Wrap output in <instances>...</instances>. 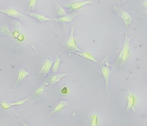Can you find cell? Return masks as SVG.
<instances>
[{
  "instance_id": "obj_1",
  "label": "cell",
  "mask_w": 147,
  "mask_h": 126,
  "mask_svg": "<svg viewBox=\"0 0 147 126\" xmlns=\"http://www.w3.org/2000/svg\"><path fill=\"white\" fill-rule=\"evenodd\" d=\"M133 37H129L127 36V32L125 35L124 42L123 48L119 53L118 57L117 58L113 65L114 68L122 69L123 66L129 58V56L130 42L131 41Z\"/></svg>"
},
{
  "instance_id": "obj_4",
  "label": "cell",
  "mask_w": 147,
  "mask_h": 126,
  "mask_svg": "<svg viewBox=\"0 0 147 126\" xmlns=\"http://www.w3.org/2000/svg\"><path fill=\"white\" fill-rule=\"evenodd\" d=\"M100 67L102 73L103 78L105 80V91L107 93V97H108V87H109V78L111 72L107 66H105L103 64L102 62L99 63Z\"/></svg>"
},
{
  "instance_id": "obj_13",
  "label": "cell",
  "mask_w": 147,
  "mask_h": 126,
  "mask_svg": "<svg viewBox=\"0 0 147 126\" xmlns=\"http://www.w3.org/2000/svg\"><path fill=\"white\" fill-rule=\"evenodd\" d=\"M67 74L66 73L59 74H54L53 76H51L49 80L50 84L51 85H54L58 83L61 80V79L63 78V77L67 76Z\"/></svg>"
},
{
  "instance_id": "obj_16",
  "label": "cell",
  "mask_w": 147,
  "mask_h": 126,
  "mask_svg": "<svg viewBox=\"0 0 147 126\" xmlns=\"http://www.w3.org/2000/svg\"><path fill=\"white\" fill-rule=\"evenodd\" d=\"M1 33L4 36H7L10 38L13 39L12 33L9 30V27L8 25L7 24H5L2 26L1 29Z\"/></svg>"
},
{
  "instance_id": "obj_20",
  "label": "cell",
  "mask_w": 147,
  "mask_h": 126,
  "mask_svg": "<svg viewBox=\"0 0 147 126\" xmlns=\"http://www.w3.org/2000/svg\"><path fill=\"white\" fill-rule=\"evenodd\" d=\"M38 0H30V3L27 8V11H32L35 10Z\"/></svg>"
},
{
  "instance_id": "obj_17",
  "label": "cell",
  "mask_w": 147,
  "mask_h": 126,
  "mask_svg": "<svg viewBox=\"0 0 147 126\" xmlns=\"http://www.w3.org/2000/svg\"><path fill=\"white\" fill-rule=\"evenodd\" d=\"M61 61V59L57 56V57H56V59L55 63L52 65V67H51V68H52V72L53 73H56L58 71Z\"/></svg>"
},
{
  "instance_id": "obj_19",
  "label": "cell",
  "mask_w": 147,
  "mask_h": 126,
  "mask_svg": "<svg viewBox=\"0 0 147 126\" xmlns=\"http://www.w3.org/2000/svg\"><path fill=\"white\" fill-rule=\"evenodd\" d=\"M56 13L57 16L59 17H63V16L67 15V13L64 11V9L59 5H57V7Z\"/></svg>"
},
{
  "instance_id": "obj_21",
  "label": "cell",
  "mask_w": 147,
  "mask_h": 126,
  "mask_svg": "<svg viewBox=\"0 0 147 126\" xmlns=\"http://www.w3.org/2000/svg\"><path fill=\"white\" fill-rule=\"evenodd\" d=\"M91 126H98V111L92 117Z\"/></svg>"
},
{
  "instance_id": "obj_10",
  "label": "cell",
  "mask_w": 147,
  "mask_h": 126,
  "mask_svg": "<svg viewBox=\"0 0 147 126\" xmlns=\"http://www.w3.org/2000/svg\"><path fill=\"white\" fill-rule=\"evenodd\" d=\"M30 97L26 98L25 99L18 102H14V103H7V102H3L1 103L0 104L1 105L2 107L5 109H8L11 107L13 106H17V105H21L24 104L26 102H27V100L30 99Z\"/></svg>"
},
{
  "instance_id": "obj_7",
  "label": "cell",
  "mask_w": 147,
  "mask_h": 126,
  "mask_svg": "<svg viewBox=\"0 0 147 126\" xmlns=\"http://www.w3.org/2000/svg\"><path fill=\"white\" fill-rule=\"evenodd\" d=\"M0 12L2 13L8 17L16 18H22L25 17V16L17 10L12 8L7 9H0Z\"/></svg>"
},
{
  "instance_id": "obj_29",
  "label": "cell",
  "mask_w": 147,
  "mask_h": 126,
  "mask_svg": "<svg viewBox=\"0 0 147 126\" xmlns=\"http://www.w3.org/2000/svg\"><path fill=\"white\" fill-rule=\"evenodd\" d=\"M0 100H1V99H0Z\"/></svg>"
},
{
  "instance_id": "obj_3",
  "label": "cell",
  "mask_w": 147,
  "mask_h": 126,
  "mask_svg": "<svg viewBox=\"0 0 147 126\" xmlns=\"http://www.w3.org/2000/svg\"><path fill=\"white\" fill-rule=\"evenodd\" d=\"M113 7L114 11L118 14L119 17L121 18L125 26L127 27L129 25H131L132 21L131 16L126 12L123 9L120 8L119 6L117 7L114 6Z\"/></svg>"
},
{
  "instance_id": "obj_26",
  "label": "cell",
  "mask_w": 147,
  "mask_h": 126,
  "mask_svg": "<svg viewBox=\"0 0 147 126\" xmlns=\"http://www.w3.org/2000/svg\"><path fill=\"white\" fill-rule=\"evenodd\" d=\"M62 92L63 94H66L68 92L67 88V87H64L62 89L61 91Z\"/></svg>"
},
{
  "instance_id": "obj_5",
  "label": "cell",
  "mask_w": 147,
  "mask_h": 126,
  "mask_svg": "<svg viewBox=\"0 0 147 126\" xmlns=\"http://www.w3.org/2000/svg\"><path fill=\"white\" fill-rule=\"evenodd\" d=\"M92 3H93V2L91 0H88L82 2H75L72 4H67L64 5V6L69 10V12H72L76 10H79L86 5H90Z\"/></svg>"
},
{
  "instance_id": "obj_11",
  "label": "cell",
  "mask_w": 147,
  "mask_h": 126,
  "mask_svg": "<svg viewBox=\"0 0 147 126\" xmlns=\"http://www.w3.org/2000/svg\"><path fill=\"white\" fill-rule=\"evenodd\" d=\"M29 73L26 71L24 68H20L19 69L18 78L15 84V87H16L21 81L23 80L26 76L29 75Z\"/></svg>"
},
{
  "instance_id": "obj_8",
  "label": "cell",
  "mask_w": 147,
  "mask_h": 126,
  "mask_svg": "<svg viewBox=\"0 0 147 126\" xmlns=\"http://www.w3.org/2000/svg\"><path fill=\"white\" fill-rule=\"evenodd\" d=\"M54 61L47 58L45 62L42 66L38 74L39 75H46L49 72L53 65Z\"/></svg>"
},
{
  "instance_id": "obj_23",
  "label": "cell",
  "mask_w": 147,
  "mask_h": 126,
  "mask_svg": "<svg viewBox=\"0 0 147 126\" xmlns=\"http://www.w3.org/2000/svg\"><path fill=\"white\" fill-rule=\"evenodd\" d=\"M13 35V38H18V37L19 36V32H18L17 31H16L14 32H13V34H12Z\"/></svg>"
},
{
  "instance_id": "obj_28",
  "label": "cell",
  "mask_w": 147,
  "mask_h": 126,
  "mask_svg": "<svg viewBox=\"0 0 147 126\" xmlns=\"http://www.w3.org/2000/svg\"><path fill=\"white\" fill-rule=\"evenodd\" d=\"M118 3H119V0H118Z\"/></svg>"
},
{
  "instance_id": "obj_24",
  "label": "cell",
  "mask_w": 147,
  "mask_h": 126,
  "mask_svg": "<svg viewBox=\"0 0 147 126\" xmlns=\"http://www.w3.org/2000/svg\"><path fill=\"white\" fill-rule=\"evenodd\" d=\"M142 4H143V6L145 8L147 7V0H142Z\"/></svg>"
},
{
  "instance_id": "obj_2",
  "label": "cell",
  "mask_w": 147,
  "mask_h": 126,
  "mask_svg": "<svg viewBox=\"0 0 147 126\" xmlns=\"http://www.w3.org/2000/svg\"><path fill=\"white\" fill-rule=\"evenodd\" d=\"M78 22L74 26H72L70 30V35L69 38L66 43V46L67 48L70 51L74 52H82V50L77 47L74 37V30L75 28L78 24Z\"/></svg>"
},
{
  "instance_id": "obj_25",
  "label": "cell",
  "mask_w": 147,
  "mask_h": 126,
  "mask_svg": "<svg viewBox=\"0 0 147 126\" xmlns=\"http://www.w3.org/2000/svg\"><path fill=\"white\" fill-rule=\"evenodd\" d=\"M18 39L19 41H22L24 40V36L23 35H19L18 37Z\"/></svg>"
},
{
  "instance_id": "obj_27",
  "label": "cell",
  "mask_w": 147,
  "mask_h": 126,
  "mask_svg": "<svg viewBox=\"0 0 147 126\" xmlns=\"http://www.w3.org/2000/svg\"><path fill=\"white\" fill-rule=\"evenodd\" d=\"M123 1L124 2H126L127 1V0H123Z\"/></svg>"
},
{
  "instance_id": "obj_14",
  "label": "cell",
  "mask_w": 147,
  "mask_h": 126,
  "mask_svg": "<svg viewBox=\"0 0 147 126\" xmlns=\"http://www.w3.org/2000/svg\"><path fill=\"white\" fill-rule=\"evenodd\" d=\"M73 53H75L78 55L81 56L82 58L86 59V60H88L91 61L95 62L96 63H98V62L97 61L96 59L89 53H84V52H82H82H73Z\"/></svg>"
},
{
  "instance_id": "obj_22",
  "label": "cell",
  "mask_w": 147,
  "mask_h": 126,
  "mask_svg": "<svg viewBox=\"0 0 147 126\" xmlns=\"http://www.w3.org/2000/svg\"><path fill=\"white\" fill-rule=\"evenodd\" d=\"M14 113H15V114H16V115H17V116L19 118L20 120V121H21V123H22V124H23V126H28V125H27V124H26V123H25L24 122V121H23V119H22V118H21V117H20V116L19 115H18V113H17V112H15V111H14Z\"/></svg>"
},
{
  "instance_id": "obj_18",
  "label": "cell",
  "mask_w": 147,
  "mask_h": 126,
  "mask_svg": "<svg viewBox=\"0 0 147 126\" xmlns=\"http://www.w3.org/2000/svg\"><path fill=\"white\" fill-rule=\"evenodd\" d=\"M45 87H46V85H45V83H43L36 90V91L33 94V96L34 97L37 96L43 93L45 91Z\"/></svg>"
},
{
  "instance_id": "obj_9",
  "label": "cell",
  "mask_w": 147,
  "mask_h": 126,
  "mask_svg": "<svg viewBox=\"0 0 147 126\" xmlns=\"http://www.w3.org/2000/svg\"><path fill=\"white\" fill-rule=\"evenodd\" d=\"M26 14H28L32 17L33 18L35 19H36L38 21L41 23H45L47 21H51L53 20L52 19H50L49 18L46 17L45 16L42 15L37 14L32 11L26 12Z\"/></svg>"
},
{
  "instance_id": "obj_15",
  "label": "cell",
  "mask_w": 147,
  "mask_h": 126,
  "mask_svg": "<svg viewBox=\"0 0 147 126\" xmlns=\"http://www.w3.org/2000/svg\"><path fill=\"white\" fill-rule=\"evenodd\" d=\"M127 97V99H128V104H127V106L126 107V111H128L131 109H132V110L135 111V108L133 106L135 99H134V97L131 95L130 91L129 90V92H128Z\"/></svg>"
},
{
  "instance_id": "obj_6",
  "label": "cell",
  "mask_w": 147,
  "mask_h": 126,
  "mask_svg": "<svg viewBox=\"0 0 147 126\" xmlns=\"http://www.w3.org/2000/svg\"><path fill=\"white\" fill-rule=\"evenodd\" d=\"M79 13H73L72 14H69V15H67L66 16H63L62 17H60L58 18H55L53 19V20L55 21L56 23H61L62 25L67 23H69L72 22V20L77 17Z\"/></svg>"
},
{
  "instance_id": "obj_12",
  "label": "cell",
  "mask_w": 147,
  "mask_h": 126,
  "mask_svg": "<svg viewBox=\"0 0 147 126\" xmlns=\"http://www.w3.org/2000/svg\"><path fill=\"white\" fill-rule=\"evenodd\" d=\"M68 105V102L67 101H64L63 100H61L59 103L55 107V109L52 110V111L51 112L49 115V118L51 117L54 114H55L58 111H60L64 107H67Z\"/></svg>"
}]
</instances>
